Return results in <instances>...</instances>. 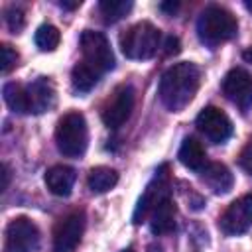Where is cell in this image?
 <instances>
[{"instance_id":"13","label":"cell","mask_w":252,"mask_h":252,"mask_svg":"<svg viewBox=\"0 0 252 252\" xmlns=\"http://www.w3.org/2000/svg\"><path fill=\"white\" fill-rule=\"evenodd\" d=\"M75 179H77L75 169L69 167V165H63V163H57V165H53V167H49L45 171V185L57 197L71 195V189L75 185Z\"/></svg>"},{"instance_id":"19","label":"cell","mask_w":252,"mask_h":252,"mask_svg":"<svg viewBox=\"0 0 252 252\" xmlns=\"http://www.w3.org/2000/svg\"><path fill=\"white\" fill-rule=\"evenodd\" d=\"M118 183V171L106 165L93 167L87 177V185L93 193H106Z\"/></svg>"},{"instance_id":"32","label":"cell","mask_w":252,"mask_h":252,"mask_svg":"<svg viewBox=\"0 0 252 252\" xmlns=\"http://www.w3.org/2000/svg\"><path fill=\"white\" fill-rule=\"evenodd\" d=\"M122 252H136L134 248H126V250H122Z\"/></svg>"},{"instance_id":"1","label":"cell","mask_w":252,"mask_h":252,"mask_svg":"<svg viewBox=\"0 0 252 252\" xmlns=\"http://www.w3.org/2000/svg\"><path fill=\"white\" fill-rule=\"evenodd\" d=\"M201 85V69L191 61H181L171 65L159 81V100L171 112L183 110Z\"/></svg>"},{"instance_id":"9","label":"cell","mask_w":252,"mask_h":252,"mask_svg":"<svg viewBox=\"0 0 252 252\" xmlns=\"http://www.w3.org/2000/svg\"><path fill=\"white\" fill-rule=\"evenodd\" d=\"M134 100H136L134 89L130 85H120L102 108V122L112 130L120 128L130 118L132 108H134Z\"/></svg>"},{"instance_id":"17","label":"cell","mask_w":252,"mask_h":252,"mask_svg":"<svg viewBox=\"0 0 252 252\" xmlns=\"http://www.w3.org/2000/svg\"><path fill=\"white\" fill-rule=\"evenodd\" d=\"M150 228L154 234H167L175 228V207L171 199H163L150 215Z\"/></svg>"},{"instance_id":"27","label":"cell","mask_w":252,"mask_h":252,"mask_svg":"<svg viewBox=\"0 0 252 252\" xmlns=\"http://www.w3.org/2000/svg\"><path fill=\"white\" fill-rule=\"evenodd\" d=\"M8 183H10V169H8V165H2V185H0V189L6 191Z\"/></svg>"},{"instance_id":"16","label":"cell","mask_w":252,"mask_h":252,"mask_svg":"<svg viewBox=\"0 0 252 252\" xmlns=\"http://www.w3.org/2000/svg\"><path fill=\"white\" fill-rule=\"evenodd\" d=\"M179 161L193 171H203L207 165V152L197 138H185L179 148Z\"/></svg>"},{"instance_id":"7","label":"cell","mask_w":252,"mask_h":252,"mask_svg":"<svg viewBox=\"0 0 252 252\" xmlns=\"http://www.w3.org/2000/svg\"><path fill=\"white\" fill-rule=\"evenodd\" d=\"M39 246V228L28 217H16L6 226V252H33Z\"/></svg>"},{"instance_id":"25","label":"cell","mask_w":252,"mask_h":252,"mask_svg":"<svg viewBox=\"0 0 252 252\" xmlns=\"http://www.w3.org/2000/svg\"><path fill=\"white\" fill-rule=\"evenodd\" d=\"M238 163L242 169H246L248 173H252V138L248 140V144L242 148L240 156H238Z\"/></svg>"},{"instance_id":"28","label":"cell","mask_w":252,"mask_h":252,"mask_svg":"<svg viewBox=\"0 0 252 252\" xmlns=\"http://www.w3.org/2000/svg\"><path fill=\"white\" fill-rule=\"evenodd\" d=\"M159 8H161V10H165V12H171V14H173V12L179 8V4H177V2H163Z\"/></svg>"},{"instance_id":"31","label":"cell","mask_w":252,"mask_h":252,"mask_svg":"<svg viewBox=\"0 0 252 252\" xmlns=\"http://www.w3.org/2000/svg\"><path fill=\"white\" fill-rule=\"evenodd\" d=\"M244 6H246L248 10H252V2H244Z\"/></svg>"},{"instance_id":"6","label":"cell","mask_w":252,"mask_h":252,"mask_svg":"<svg viewBox=\"0 0 252 252\" xmlns=\"http://www.w3.org/2000/svg\"><path fill=\"white\" fill-rule=\"evenodd\" d=\"M167 197H169V175H167V165H161V167L156 171L154 179L148 183L144 195L140 197L132 220H134L136 224H140V222L146 220V219L152 215V211H154L163 199H167Z\"/></svg>"},{"instance_id":"20","label":"cell","mask_w":252,"mask_h":252,"mask_svg":"<svg viewBox=\"0 0 252 252\" xmlns=\"http://www.w3.org/2000/svg\"><path fill=\"white\" fill-rule=\"evenodd\" d=\"M98 77L100 73L96 69H93L91 65H87L85 61L77 63L71 71V83H73V89L79 91V93H89L96 83H98Z\"/></svg>"},{"instance_id":"26","label":"cell","mask_w":252,"mask_h":252,"mask_svg":"<svg viewBox=\"0 0 252 252\" xmlns=\"http://www.w3.org/2000/svg\"><path fill=\"white\" fill-rule=\"evenodd\" d=\"M179 53V39L175 35H169L165 39V55H175Z\"/></svg>"},{"instance_id":"5","label":"cell","mask_w":252,"mask_h":252,"mask_svg":"<svg viewBox=\"0 0 252 252\" xmlns=\"http://www.w3.org/2000/svg\"><path fill=\"white\" fill-rule=\"evenodd\" d=\"M81 51H83V61L93 69H96L98 73L110 71L114 67L112 47L104 37V33L100 32L85 30L81 35Z\"/></svg>"},{"instance_id":"29","label":"cell","mask_w":252,"mask_h":252,"mask_svg":"<svg viewBox=\"0 0 252 252\" xmlns=\"http://www.w3.org/2000/svg\"><path fill=\"white\" fill-rule=\"evenodd\" d=\"M81 6V0H75V2H61V8H65V10H75V8H79Z\"/></svg>"},{"instance_id":"24","label":"cell","mask_w":252,"mask_h":252,"mask_svg":"<svg viewBox=\"0 0 252 252\" xmlns=\"http://www.w3.org/2000/svg\"><path fill=\"white\" fill-rule=\"evenodd\" d=\"M4 18H6V24H8L10 32H14V33H20V30H22V28H24V24H26L24 10H22V8H18V6H10V8H6Z\"/></svg>"},{"instance_id":"23","label":"cell","mask_w":252,"mask_h":252,"mask_svg":"<svg viewBox=\"0 0 252 252\" xmlns=\"http://www.w3.org/2000/svg\"><path fill=\"white\" fill-rule=\"evenodd\" d=\"M18 59H20L18 51L12 45L2 43V47H0V71H2V75H8L18 65Z\"/></svg>"},{"instance_id":"18","label":"cell","mask_w":252,"mask_h":252,"mask_svg":"<svg viewBox=\"0 0 252 252\" xmlns=\"http://www.w3.org/2000/svg\"><path fill=\"white\" fill-rule=\"evenodd\" d=\"M2 94H4V102L8 104L10 110L18 112V114H28L32 112L30 108V96H28V89L22 87L20 83H6L4 89H2Z\"/></svg>"},{"instance_id":"12","label":"cell","mask_w":252,"mask_h":252,"mask_svg":"<svg viewBox=\"0 0 252 252\" xmlns=\"http://www.w3.org/2000/svg\"><path fill=\"white\" fill-rule=\"evenodd\" d=\"M219 226L228 236L246 232L252 226V195H244L232 201L219 219Z\"/></svg>"},{"instance_id":"15","label":"cell","mask_w":252,"mask_h":252,"mask_svg":"<svg viewBox=\"0 0 252 252\" xmlns=\"http://www.w3.org/2000/svg\"><path fill=\"white\" fill-rule=\"evenodd\" d=\"M201 179L215 193H228L234 185V177L224 163H207L201 173Z\"/></svg>"},{"instance_id":"3","label":"cell","mask_w":252,"mask_h":252,"mask_svg":"<svg viewBox=\"0 0 252 252\" xmlns=\"http://www.w3.org/2000/svg\"><path fill=\"white\" fill-rule=\"evenodd\" d=\"M57 150L67 158H81L89 146V128L81 112L71 110L63 114L55 128Z\"/></svg>"},{"instance_id":"2","label":"cell","mask_w":252,"mask_h":252,"mask_svg":"<svg viewBox=\"0 0 252 252\" xmlns=\"http://www.w3.org/2000/svg\"><path fill=\"white\" fill-rule=\"evenodd\" d=\"M238 32V22L222 6H209L201 12L197 20V35L205 45H219L222 41H228L236 35Z\"/></svg>"},{"instance_id":"30","label":"cell","mask_w":252,"mask_h":252,"mask_svg":"<svg viewBox=\"0 0 252 252\" xmlns=\"http://www.w3.org/2000/svg\"><path fill=\"white\" fill-rule=\"evenodd\" d=\"M242 57H244V59H246L248 63H252V45H250V47H248V49H246V51L242 53Z\"/></svg>"},{"instance_id":"4","label":"cell","mask_w":252,"mask_h":252,"mask_svg":"<svg viewBox=\"0 0 252 252\" xmlns=\"http://www.w3.org/2000/svg\"><path fill=\"white\" fill-rule=\"evenodd\" d=\"M159 30L150 22H138L120 35V49L128 59H150L159 47Z\"/></svg>"},{"instance_id":"21","label":"cell","mask_w":252,"mask_h":252,"mask_svg":"<svg viewBox=\"0 0 252 252\" xmlns=\"http://www.w3.org/2000/svg\"><path fill=\"white\" fill-rule=\"evenodd\" d=\"M132 10V2L128 0H102L98 4V12L102 14V20L106 24H114L122 20Z\"/></svg>"},{"instance_id":"8","label":"cell","mask_w":252,"mask_h":252,"mask_svg":"<svg viewBox=\"0 0 252 252\" xmlns=\"http://www.w3.org/2000/svg\"><path fill=\"white\" fill-rule=\"evenodd\" d=\"M197 130L213 144H224L232 136L230 118L217 106H207L197 114Z\"/></svg>"},{"instance_id":"22","label":"cell","mask_w":252,"mask_h":252,"mask_svg":"<svg viewBox=\"0 0 252 252\" xmlns=\"http://www.w3.org/2000/svg\"><path fill=\"white\" fill-rule=\"evenodd\" d=\"M33 41H35V45H37L41 51H53V49L59 45V41H61V33H59V30H57L55 26L43 24V26L37 28Z\"/></svg>"},{"instance_id":"14","label":"cell","mask_w":252,"mask_h":252,"mask_svg":"<svg viewBox=\"0 0 252 252\" xmlns=\"http://www.w3.org/2000/svg\"><path fill=\"white\" fill-rule=\"evenodd\" d=\"M28 96H30V108H32V112L41 114V112L49 110L55 104V89H53V83L47 81L45 77L35 79L28 87Z\"/></svg>"},{"instance_id":"10","label":"cell","mask_w":252,"mask_h":252,"mask_svg":"<svg viewBox=\"0 0 252 252\" xmlns=\"http://www.w3.org/2000/svg\"><path fill=\"white\" fill-rule=\"evenodd\" d=\"M222 93L232 104L246 112L252 106V75L242 67L230 69L222 79Z\"/></svg>"},{"instance_id":"11","label":"cell","mask_w":252,"mask_h":252,"mask_svg":"<svg viewBox=\"0 0 252 252\" xmlns=\"http://www.w3.org/2000/svg\"><path fill=\"white\" fill-rule=\"evenodd\" d=\"M85 230V215L75 211L63 217L53 230V252H75Z\"/></svg>"}]
</instances>
